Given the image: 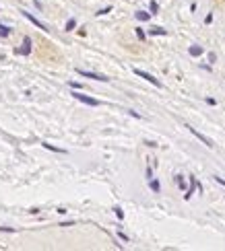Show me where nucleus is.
<instances>
[{"label":"nucleus","mask_w":225,"mask_h":251,"mask_svg":"<svg viewBox=\"0 0 225 251\" xmlns=\"http://www.w3.org/2000/svg\"><path fill=\"white\" fill-rule=\"evenodd\" d=\"M76 72L81 74V76H85V78H93V80H101V83H107V76H101V74H95V72H89V70H76Z\"/></svg>","instance_id":"7ed1b4c3"},{"label":"nucleus","mask_w":225,"mask_h":251,"mask_svg":"<svg viewBox=\"0 0 225 251\" xmlns=\"http://www.w3.org/2000/svg\"><path fill=\"white\" fill-rule=\"evenodd\" d=\"M116 216H118V218H122V216H124V212H122L120 208H116Z\"/></svg>","instance_id":"dca6fc26"},{"label":"nucleus","mask_w":225,"mask_h":251,"mask_svg":"<svg viewBox=\"0 0 225 251\" xmlns=\"http://www.w3.org/2000/svg\"><path fill=\"white\" fill-rule=\"evenodd\" d=\"M157 10H159V4H157V2H151V15H155Z\"/></svg>","instance_id":"4468645a"},{"label":"nucleus","mask_w":225,"mask_h":251,"mask_svg":"<svg viewBox=\"0 0 225 251\" xmlns=\"http://www.w3.org/2000/svg\"><path fill=\"white\" fill-rule=\"evenodd\" d=\"M202 54V48H198V45H192L190 48V56H200Z\"/></svg>","instance_id":"1a4fd4ad"},{"label":"nucleus","mask_w":225,"mask_h":251,"mask_svg":"<svg viewBox=\"0 0 225 251\" xmlns=\"http://www.w3.org/2000/svg\"><path fill=\"white\" fill-rule=\"evenodd\" d=\"M75 27H76V21H75V19H70L68 23H66V31H72Z\"/></svg>","instance_id":"9d476101"},{"label":"nucleus","mask_w":225,"mask_h":251,"mask_svg":"<svg viewBox=\"0 0 225 251\" xmlns=\"http://www.w3.org/2000/svg\"><path fill=\"white\" fill-rule=\"evenodd\" d=\"M149 33H151V35H167V31H165L163 27H151Z\"/></svg>","instance_id":"0eeeda50"},{"label":"nucleus","mask_w":225,"mask_h":251,"mask_svg":"<svg viewBox=\"0 0 225 251\" xmlns=\"http://www.w3.org/2000/svg\"><path fill=\"white\" fill-rule=\"evenodd\" d=\"M215 181H219L221 185H225V179H221V177H215Z\"/></svg>","instance_id":"a211bd4d"},{"label":"nucleus","mask_w":225,"mask_h":251,"mask_svg":"<svg viewBox=\"0 0 225 251\" xmlns=\"http://www.w3.org/2000/svg\"><path fill=\"white\" fill-rule=\"evenodd\" d=\"M72 97L79 99V101H83L85 105H91V107H97V105H99V101H97V99L87 97V95H83V93H72Z\"/></svg>","instance_id":"f03ea898"},{"label":"nucleus","mask_w":225,"mask_h":251,"mask_svg":"<svg viewBox=\"0 0 225 251\" xmlns=\"http://www.w3.org/2000/svg\"><path fill=\"white\" fill-rule=\"evenodd\" d=\"M8 33H10V27H2V29H0V37H6Z\"/></svg>","instance_id":"ddd939ff"},{"label":"nucleus","mask_w":225,"mask_h":251,"mask_svg":"<svg viewBox=\"0 0 225 251\" xmlns=\"http://www.w3.org/2000/svg\"><path fill=\"white\" fill-rule=\"evenodd\" d=\"M110 10H112V8H110V6H107V8H103V10H99V13H97V15H107V13H110Z\"/></svg>","instance_id":"f3484780"},{"label":"nucleus","mask_w":225,"mask_h":251,"mask_svg":"<svg viewBox=\"0 0 225 251\" xmlns=\"http://www.w3.org/2000/svg\"><path fill=\"white\" fill-rule=\"evenodd\" d=\"M188 130H190V132L194 134L196 138H198L200 142H205V144H207V146H209V148H213V146H215V144H213V140H211V138H207L205 134H200V132H196V130H194V128H190V126H188Z\"/></svg>","instance_id":"423d86ee"},{"label":"nucleus","mask_w":225,"mask_h":251,"mask_svg":"<svg viewBox=\"0 0 225 251\" xmlns=\"http://www.w3.org/2000/svg\"><path fill=\"white\" fill-rule=\"evenodd\" d=\"M149 185H151V189H153V192H159V181H153V179H151Z\"/></svg>","instance_id":"f8f14e48"},{"label":"nucleus","mask_w":225,"mask_h":251,"mask_svg":"<svg viewBox=\"0 0 225 251\" xmlns=\"http://www.w3.org/2000/svg\"><path fill=\"white\" fill-rule=\"evenodd\" d=\"M31 52V39L29 37H25V39H23V45H21V48H17L15 49V54H21V56H27Z\"/></svg>","instance_id":"39448f33"},{"label":"nucleus","mask_w":225,"mask_h":251,"mask_svg":"<svg viewBox=\"0 0 225 251\" xmlns=\"http://www.w3.org/2000/svg\"><path fill=\"white\" fill-rule=\"evenodd\" d=\"M21 13H23V17H25V19H29L31 23H33L35 27H37V29H41V31H50V29H48V27H45L44 23H41V21H37V19H35V17L31 15V13H25V10H21Z\"/></svg>","instance_id":"20e7f679"},{"label":"nucleus","mask_w":225,"mask_h":251,"mask_svg":"<svg viewBox=\"0 0 225 251\" xmlns=\"http://www.w3.org/2000/svg\"><path fill=\"white\" fill-rule=\"evenodd\" d=\"M136 35H139V39H145V33H143V29H136Z\"/></svg>","instance_id":"2eb2a0df"},{"label":"nucleus","mask_w":225,"mask_h":251,"mask_svg":"<svg viewBox=\"0 0 225 251\" xmlns=\"http://www.w3.org/2000/svg\"><path fill=\"white\" fill-rule=\"evenodd\" d=\"M134 74L136 76H140V78H145L147 83H151V84H155V87H161V83L153 76V74H149V72H145V70H139V68H134Z\"/></svg>","instance_id":"f257e3e1"},{"label":"nucleus","mask_w":225,"mask_h":251,"mask_svg":"<svg viewBox=\"0 0 225 251\" xmlns=\"http://www.w3.org/2000/svg\"><path fill=\"white\" fill-rule=\"evenodd\" d=\"M134 17L139 21H149L151 19V13H143V10H139V13H134Z\"/></svg>","instance_id":"6e6552de"},{"label":"nucleus","mask_w":225,"mask_h":251,"mask_svg":"<svg viewBox=\"0 0 225 251\" xmlns=\"http://www.w3.org/2000/svg\"><path fill=\"white\" fill-rule=\"evenodd\" d=\"M44 146L48 148V150H54V153H64L62 148H56V146H52V144H45V142H44Z\"/></svg>","instance_id":"9b49d317"}]
</instances>
